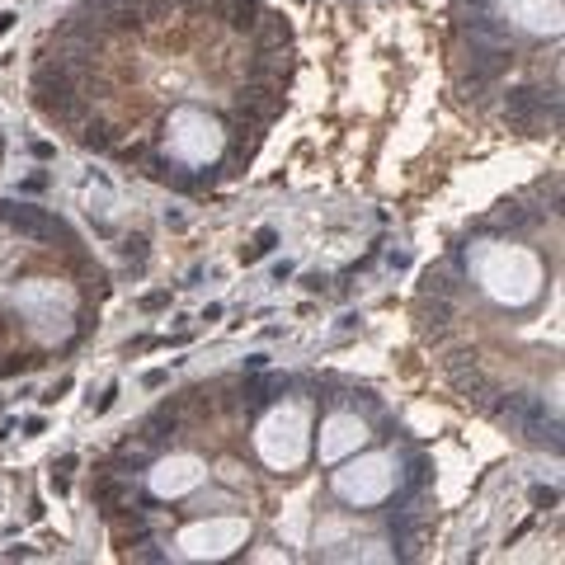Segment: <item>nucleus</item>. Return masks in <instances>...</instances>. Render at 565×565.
<instances>
[{"label":"nucleus","mask_w":565,"mask_h":565,"mask_svg":"<svg viewBox=\"0 0 565 565\" xmlns=\"http://www.w3.org/2000/svg\"><path fill=\"white\" fill-rule=\"evenodd\" d=\"M410 321L443 381L495 429L561 457L565 198L546 170L462 221L415 278Z\"/></svg>","instance_id":"3"},{"label":"nucleus","mask_w":565,"mask_h":565,"mask_svg":"<svg viewBox=\"0 0 565 565\" xmlns=\"http://www.w3.org/2000/svg\"><path fill=\"white\" fill-rule=\"evenodd\" d=\"M433 490L429 443L373 381L264 353L161 396L85 471L113 556L137 565L415 561Z\"/></svg>","instance_id":"1"},{"label":"nucleus","mask_w":565,"mask_h":565,"mask_svg":"<svg viewBox=\"0 0 565 565\" xmlns=\"http://www.w3.org/2000/svg\"><path fill=\"white\" fill-rule=\"evenodd\" d=\"M165 301H170V293H151V297H146V301H141V306L151 311V306H165Z\"/></svg>","instance_id":"7"},{"label":"nucleus","mask_w":565,"mask_h":565,"mask_svg":"<svg viewBox=\"0 0 565 565\" xmlns=\"http://www.w3.org/2000/svg\"><path fill=\"white\" fill-rule=\"evenodd\" d=\"M10 24H14V14H0V33H5Z\"/></svg>","instance_id":"8"},{"label":"nucleus","mask_w":565,"mask_h":565,"mask_svg":"<svg viewBox=\"0 0 565 565\" xmlns=\"http://www.w3.org/2000/svg\"><path fill=\"white\" fill-rule=\"evenodd\" d=\"M273 245H278V231H269V226H264V231H255V241L241 245V264H255V259H264Z\"/></svg>","instance_id":"6"},{"label":"nucleus","mask_w":565,"mask_h":565,"mask_svg":"<svg viewBox=\"0 0 565 565\" xmlns=\"http://www.w3.org/2000/svg\"><path fill=\"white\" fill-rule=\"evenodd\" d=\"M293 85L297 28L273 0H76L28 61L52 132L179 198L241 184Z\"/></svg>","instance_id":"2"},{"label":"nucleus","mask_w":565,"mask_h":565,"mask_svg":"<svg viewBox=\"0 0 565 565\" xmlns=\"http://www.w3.org/2000/svg\"><path fill=\"white\" fill-rule=\"evenodd\" d=\"M108 297V264L57 208L0 198V381L81 353Z\"/></svg>","instance_id":"4"},{"label":"nucleus","mask_w":565,"mask_h":565,"mask_svg":"<svg viewBox=\"0 0 565 565\" xmlns=\"http://www.w3.org/2000/svg\"><path fill=\"white\" fill-rule=\"evenodd\" d=\"M443 71L466 118L509 137H556L565 0H448Z\"/></svg>","instance_id":"5"}]
</instances>
